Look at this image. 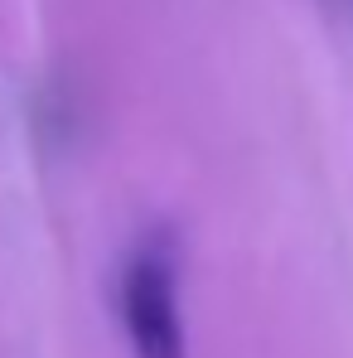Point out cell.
I'll return each mask as SVG.
<instances>
[{
    "mask_svg": "<svg viewBox=\"0 0 353 358\" xmlns=\"http://www.w3.org/2000/svg\"><path fill=\"white\" fill-rule=\"evenodd\" d=\"M121 324L136 358H189L179 315V271L165 238H145L121 271Z\"/></svg>",
    "mask_w": 353,
    "mask_h": 358,
    "instance_id": "obj_1",
    "label": "cell"
}]
</instances>
